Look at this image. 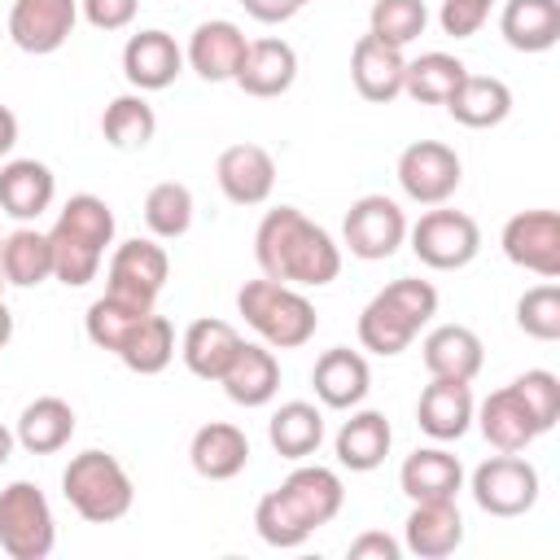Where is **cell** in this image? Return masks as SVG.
<instances>
[{"label": "cell", "instance_id": "1", "mask_svg": "<svg viewBox=\"0 0 560 560\" xmlns=\"http://www.w3.org/2000/svg\"><path fill=\"white\" fill-rule=\"evenodd\" d=\"M254 258L262 276L293 289H324L341 271V245L298 206H276L262 214L254 232Z\"/></svg>", "mask_w": 560, "mask_h": 560}, {"label": "cell", "instance_id": "2", "mask_svg": "<svg viewBox=\"0 0 560 560\" xmlns=\"http://www.w3.org/2000/svg\"><path fill=\"white\" fill-rule=\"evenodd\" d=\"M48 245H52V276L66 284V289H83L88 280H96L101 271V258L105 249L114 245V210L105 197L96 192H74L52 232H48Z\"/></svg>", "mask_w": 560, "mask_h": 560}, {"label": "cell", "instance_id": "3", "mask_svg": "<svg viewBox=\"0 0 560 560\" xmlns=\"http://www.w3.org/2000/svg\"><path fill=\"white\" fill-rule=\"evenodd\" d=\"M438 315V289L429 280H416V276H402V280H389L363 311H359V341L363 350L372 354H402L420 328Z\"/></svg>", "mask_w": 560, "mask_h": 560}, {"label": "cell", "instance_id": "4", "mask_svg": "<svg viewBox=\"0 0 560 560\" xmlns=\"http://www.w3.org/2000/svg\"><path fill=\"white\" fill-rule=\"evenodd\" d=\"M236 311L245 315V324L271 346V350H298L315 337L319 315L311 306V298L293 284H280L271 276L262 280H245L236 293Z\"/></svg>", "mask_w": 560, "mask_h": 560}, {"label": "cell", "instance_id": "5", "mask_svg": "<svg viewBox=\"0 0 560 560\" xmlns=\"http://www.w3.org/2000/svg\"><path fill=\"white\" fill-rule=\"evenodd\" d=\"M61 494L66 503L92 521V525H109V521H122L136 503V486L127 477V468L118 464V455L109 451H79L66 472H61Z\"/></svg>", "mask_w": 560, "mask_h": 560}, {"label": "cell", "instance_id": "6", "mask_svg": "<svg viewBox=\"0 0 560 560\" xmlns=\"http://www.w3.org/2000/svg\"><path fill=\"white\" fill-rule=\"evenodd\" d=\"M57 542V521L35 481H9L0 490V547L13 560H44Z\"/></svg>", "mask_w": 560, "mask_h": 560}, {"label": "cell", "instance_id": "7", "mask_svg": "<svg viewBox=\"0 0 560 560\" xmlns=\"http://www.w3.org/2000/svg\"><path fill=\"white\" fill-rule=\"evenodd\" d=\"M407 236H411V254L424 267H433V271H459V267H468L481 254V228H477V219L464 214V210H446V206L424 210L407 228Z\"/></svg>", "mask_w": 560, "mask_h": 560}, {"label": "cell", "instance_id": "8", "mask_svg": "<svg viewBox=\"0 0 560 560\" xmlns=\"http://www.w3.org/2000/svg\"><path fill=\"white\" fill-rule=\"evenodd\" d=\"M472 499L490 516H525L538 503V468L521 451H499L472 468Z\"/></svg>", "mask_w": 560, "mask_h": 560}, {"label": "cell", "instance_id": "9", "mask_svg": "<svg viewBox=\"0 0 560 560\" xmlns=\"http://www.w3.org/2000/svg\"><path fill=\"white\" fill-rule=\"evenodd\" d=\"M341 241H346V249L354 258L381 262L407 241V214H402V206L394 197L368 192V197L350 201V210L341 219Z\"/></svg>", "mask_w": 560, "mask_h": 560}, {"label": "cell", "instance_id": "10", "mask_svg": "<svg viewBox=\"0 0 560 560\" xmlns=\"http://www.w3.org/2000/svg\"><path fill=\"white\" fill-rule=\"evenodd\" d=\"M459 179H464L459 153L442 140H416L398 153V188L416 206H442L446 197H455Z\"/></svg>", "mask_w": 560, "mask_h": 560}, {"label": "cell", "instance_id": "11", "mask_svg": "<svg viewBox=\"0 0 560 560\" xmlns=\"http://www.w3.org/2000/svg\"><path fill=\"white\" fill-rule=\"evenodd\" d=\"M503 254L508 262L556 280L560 276V214L556 210H521L503 223Z\"/></svg>", "mask_w": 560, "mask_h": 560}, {"label": "cell", "instance_id": "12", "mask_svg": "<svg viewBox=\"0 0 560 560\" xmlns=\"http://www.w3.org/2000/svg\"><path fill=\"white\" fill-rule=\"evenodd\" d=\"M166 276H171V258L158 241H122L114 254H109V267H105V289L109 293H122V298H136V302H158V293L166 289Z\"/></svg>", "mask_w": 560, "mask_h": 560}, {"label": "cell", "instance_id": "13", "mask_svg": "<svg viewBox=\"0 0 560 560\" xmlns=\"http://www.w3.org/2000/svg\"><path fill=\"white\" fill-rule=\"evenodd\" d=\"M74 22H79V0H13L9 39L31 57H48L74 35Z\"/></svg>", "mask_w": 560, "mask_h": 560}, {"label": "cell", "instance_id": "14", "mask_svg": "<svg viewBox=\"0 0 560 560\" xmlns=\"http://www.w3.org/2000/svg\"><path fill=\"white\" fill-rule=\"evenodd\" d=\"M184 70V48L175 44V35L166 31H136L122 44V74L136 92H162L179 79Z\"/></svg>", "mask_w": 560, "mask_h": 560}, {"label": "cell", "instance_id": "15", "mask_svg": "<svg viewBox=\"0 0 560 560\" xmlns=\"http://www.w3.org/2000/svg\"><path fill=\"white\" fill-rule=\"evenodd\" d=\"M214 179L232 206H262L276 188V158L262 144H228L214 162Z\"/></svg>", "mask_w": 560, "mask_h": 560}, {"label": "cell", "instance_id": "16", "mask_svg": "<svg viewBox=\"0 0 560 560\" xmlns=\"http://www.w3.org/2000/svg\"><path fill=\"white\" fill-rule=\"evenodd\" d=\"M280 494H284V503L298 512V521L315 534L319 525H328L337 512H341V503H346V486H341V477L332 472V468H324V464H302L298 459V468L276 486Z\"/></svg>", "mask_w": 560, "mask_h": 560}, {"label": "cell", "instance_id": "17", "mask_svg": "<svg viewBox=\"0 0 560 560\" xmlns=\"http://www.w3.org/2000/svg\"><path fill=\"white\" fill-rule=\"evenodd\" d=\"M245 48H249V39H245V31H241L236 22L210 18V22H201V26L188 35L184 61H188L206 83H228V79H236L241 61H245Z\"/></svg>", "mask_w": 560, "mask_h": 560}, {"label": "cell", "instance_id": "18", "mask_svg": "<svg viewBox=\"0 0 560 560\" xmlns=\"http://www.w3.org/2000/svg\"><path fill=\"white\" fill-rule=\"evenodd\" d=\"M311 385H315V398H319L324 407L350 411V407H359V402L368 398V389H372V368H368V359H363L359 350L332 346V350H324V354L315 359Z\"/></svg>", "mask_w": 560, "mask_h": 560}, {"label": "cell", "instance_id": "19", "mask_svg": "<svg viewBox=\"0 0 560 560\" xmlns=\"http://www.w3.org/2000/svg\"><path fill=\"white\" fill-rule=\"evenodd\" d=\"M402 74H407V57L402 48L376 39V35H359L350 48V79L359 88L363 101L372 105H389L402 92Z\"/></svg>", "mask_w": 560, "mask_h": 560}, {"label": "cell", "instance_id": "20", "mask_svg": "<svg viewBox=\"0 0 560 560\" xmlns=\"http://www.w3.org/2000/svg\"><path fill=\"white\" fill-rule=\"evenodd\" d=\"M223 394L236 407H267L280 389V359L267 341H241V350L232 354L228 372L219 376Z\"/></svg>", "mask_w": 560, "mask_h": 560}, {"label": "cell", "instance_id": "21", "mask_svg": "<svg viewBox=\"0 0 560 560\" xmlns=\"http://www.w3.org/2000/svg\"><path fill=\"white\" fill-rule=\"evenodd\" d=\"M472 411H477V402H472L468 381L433 376V381L420 389V398H416V424H420L433 442H455V438H464L468 424H472Z\"/></svg>", "mask_w": 560, "mask_h": 560}, {"label": "cell", "instance_id": "22", "mask_svg": "<svg viewBox=\"0 0 560 560\" xmlns=\"http://www.w3.org/2000/svg\"><path fill=\"white\" fill-rule=\"evenodd\" d=\"M402 542L411 556L420 560H442L464 542V516L455 508V499H420L407 512L402 525Z\"/></svg>", "mask_w": 560, "mask_h": 560}, {"label": "cell", "instance_id": "23", "mask_svg": "<svg viewBox=\"0 0 560 560\" xmlns=\"http://www.w3.org/2000/svg\"><path fill=\"white\" fill-rule=\"evenodd\" d=\"M293 79H298V52H293V44L267 35V39H249L245 61H241V70H236L232 83L245 96L267 101V96H284L293 88Z\"/></svg>", "mask_w": 560, "mask_h": 560}, {"label": "cell", "instance_id": "24", "mask_svg": "<svg viewBox=\"0 0 560 560\" xmlns=\"http://www.w3.org/2000/svg\"><path fill=\"white\" fill-rule=\"evenodd\" d=\"M57 197V175L35 158H13L0 166V210L18 223L39 219Z\"/></svg>", "mask_w": 560, "mask_h": 560}, {"label": "cell", "instance_id": "25", "mask_svg": "<svg viewBox=\"0 0 560 560\" xmlns=\"http://www.w3.org/2000/svg\"><path fill=\"white\" fill-rule=\"evenodd\" d=\"M389 446H394V429H389V420H385L381 411H372V407H363V411L350 407V420H341V429H337V438H332L337 464L350 468V472H372V468H381L385 455H389Z\"/></svg>", "mask_w": 560, "mask_h": 560}, {"label": "cell", "instance_id": "26", "mask_svg": "<svg viewBox=\"0 0 560 560\" xmlns=\"http://www.w3.org/2000/svg\"><path fill=\"white\" fill-rule=\"evenodd\" d=\"M188 459L206 481H232L249 464V438H245V429H236L228 420H210L192 433Z\"/></svg>", "mask_w": 560, "mask_h": 560}, {"label": "cell", "instance_id": "27", "mask_svg": "<svg viewBox=\"0 0 560 560\" xmlns=\"http://www.w3.org/2000/svg\"><path fill=\"white\" fill-rule=\"evenodd\" d=\"M424 368L429 376H446V381H472L486 363V346L472 328L464 324H438L424 341H420Z\"/></svg>", "mask_w": 560, "mask_h": 560}, {"label": "cell", "instance_id": "28", "mask_svg": "<svg viewBox=\"0 0 560 560\" xmlns=\"http://www.w3.org/2000/svg\"><path fill=\"white\" fill-rule=\"evenodd\" d=\"M398 486H402V494L411 503H420V499H455L464 490V464L442 446H420V451H411L402 459Z\"/></svg>", "mask_w": 560, "mask_h": 560}, {"label": "cell", "instance_id": "29", "mask_svg": "<svg viewBox=\"0 0 560 560\" xmlns=\"http://www.w3.org/2000/svg\"><path fill=\"white\" fill-rule=\"evenodd\" d=\"M241 350V332L228 324V319H192L184 328V341H179V354H184V368L201 381H219L232 363V354Z\"/></svg>", "mask_w": 560, "mask_h": 560}, {"label": "cell", "instance_id": "30", "mask_svg": "<svg viewBox=\"0 0 560 560\" xmlns=\"http://www.w3.org/2000/svg\"><path fill=\"white\" fill-rule=\"evenodd\" d=\"M446 109L459 127H499L508 114H512V88L494 74H464L455 83V92L446 96Z\"/></svg>", "mask_w": 560, "mask_h": 560}, {"label": "cell", "instance_id": "31", "mask_svg": "<svg viewBox=\"0 0 560 560\" xmlns=\"http://www.w3.org/2000/svg\"><path fill=\"white\" fill-rule=\"evenodd\" d=\"M472 420L481 424V433H486V442H490L494 451H525L534 438H542L538 424H534V416H529V407L521 402V394H516L512 385L494 389V394L472 411Z\"/></svg>", "mask_w": 560, "mask_h": 560}, {"label": "cell", "instance_id": "32", "mask_svg": "<svg viewBox=\"0 0 560 560\" xmlns=\"http://www.w3.org/2000/svg\"><path fill=\"white\" fill-rule=\"evenodd\" d=\"M18 446L31 455H52L74 438V407L57 394H39L35 402L22 407L18 429H13Z\"/></svg>", "mask_w": 560, "mask_h": 560}, {"label": "cell", "instance_id": "33", "mask_svg": "<svg viewBox=\"0 0 560 560\" xmlns=\"http://www.w3.org/2000/svg\"><path fill=\"white\" fill-rule=\"evenodd\" d=\"M499 31L516 52H547L560 39V0H508Z\"/></svg>", "mask_w": 560, "mask_h": 560}, {"label": "cell", "instance_id": "34", "mask_svg": "<svg viewBox=\"0 0 560 560\" xmlns=\"http://www.w3.org/2000/svg\"><path fill=\"white\" fill-rule=\"evenodd\" d=\"M267 442H271L276 455H284L293 464L315 455L319 442H324V411L315 402H302V398L280 402L271 411V420H267Z\"/></svg>", "mask_w": 560, "mask_h": 560}, {"label": "cell", "instance_id": "35", "mask_svg": "<svg viewBox=\"0 0 560 560\" xmlns=\"http://www.w3.org/2000/svg\"><path fill=\"white\" fill-rule=\"evenodd\" d=\"M149 311H153L149 302H136V298H122V293H109V289H105V293L88 306V315H83L88 341H92L96 350L118 354V350H122V341L131 337V328H136Z\"/></svg>", "mask_w": 560, "mask_h": 560}, {"label": "cell", "instance_id": "36", "mask_svg": "<svg viewBox=\"0 0 560 560\" xmlns=\"http://www.w3.org/2000/svg\"><path fill=\"white\" fill-rule=\"evenodd\" d=\"M0 271L9 284L18 289H35L52 276V245H48V232H35V228H18L0 241Z\"/></svg>", "mask_w": 560, "mask_h": 560}, {"label": "cell", "instance_id": "37", "mask_svg": "<svg viewBox=\"0 0 560 560\" xmlns=\"http://www.w3.org/2000/svg\"><path fill=\"white\" fill-rule=\"evenodd\" d=\"M153 131H158V114H153V105L144 101V92L114 96V101L105 105V114H101V136H105L109 149H122V153L144 149V144L153 140Z\"/></svg>", "mask_w": 560, "mask_h": 560}, {"label": "cell", "instance_id": "38", "mask_svg": "<svg viewBox=\"0 0 560 560\" xmlns=\"http://www.w3.org/2000/svg\"><path fill=\"white\" fill-rule=\"evenodd\" d=\"M118 359H122L136 376H158V372L175 359V328H171V319L158 315V311H149V315L131 328V337L122 341Z\"/></svg>", "mask_w": 560, "mask_h": 560}, {"label": "cell", "instance_id": "39", "mask_svg": "<svg viewBox=\"0 0 560 560\" xmlns=\"http://www.w3.org/2000/svg\"><path fill=\"white\" fill-rule=\"evenodd\" d=\"M468 74V66L451 52H420L416 61H407L402 74V92L420 105H446V96L455 92V83Z\"/></svg>", "mask_w": 560, "mask_h": 560}, {"label": "cell", "instance_id": "40", "mask_svg": "<svg viewBox=\"0 0 560 560\" xmlns=\"http://www.w3.org/2000/svg\"><path fill=\"white\" fill-rule=\"evenodd\" d=\"M144 223L158 241H179L192 228V192L179 179H162L144 197Z\"/></svg>", "mask_w": 560, "mask_h": 560}, {"label": "cell", "instance_id": "41", "mask_svg": "<svg viewBox=\"0 0 560 560\" xmlns=\"http://www.w3.org/2000/svg\"><path fill=\"white\" fill-rule=\"evenodd\" d=\"M429 26V9L424 0H372V13H368V35L394 44V48H407L411 39H420Z\"/></svg>", "mask_w": 560, "mask_h": 560}, {"label": "cell", "instance_id": "42", "mask_svg": "<svg viewBox=\"0 0 560 560\" xmlns=\"http://www.w3.org/2000/svg\"><path fill=\"white\" fill-rule=\"evenodd\" d=\"M254 529H258V538H262L267 547H280V551L302 547V542L311 538V529L298 521V512L284 503L280 490H271V494L258 499V508H254Z\"/></svg>", "mask_w": 560, "mask_h": 560}, {"label": "cell", "instance_id": "43", "mask_svg": "<svg viewBox=\"0 0 560 560\" xmlns=\"http://www.w3.org/2000/svg\"><path fill=\"white\" fill-rule=\"evenodd\" d=\"M516 328L534 341H556L560 337V284H534L516 302Z\"/></svg>", "mask_w": 560, "mask_h": 560}, {"label": "cell", "instance_id": "44", "mask_svg": "<svg viewBox=\"0 0 560 560\" xmlns=\"http://www.w3.org/2000/svg\"><path fill=\"white\" fill-rule=\"evenodd\" d=\"M512 389H516L521 402L529 407L538 433L556 429V420H560V376H556V372H547V368H529V372H521V376L512 381Z\"/></svg>", "mask_w": 560, "mask_h": 560}, {"label": "cell", "instance_id": "45", "mask_svg": "<svg viewBox=\"0 0 560 560\" xmlns=\"http://www.w3.org/2000/svg\"><path fill=\"white\" fill-rule=\"evenodd\" d=\"M486 18H490V4L486 0H442V9H438V22H442V31L451 39L477 35L486 26Z\"/></svg>", "mask_w": 560, "mask_h": 560}, {"label": "cell", "instance_id": "46", "mask_svg": "<svg viewBox=\"0 0 560 560\" xmlns=\"http://www.w3.org/2000/svg\"><path fill=\"white\" fill-rule=\"evenodd\" d=\"M140 0H79V13L96 26V31H122L131 26Z\"/></svg>", "mask_w": 560, "mask_h": 560}, {"label": "cell", "instance_id": "47", "mask_svg": "<svg viewBox=\"0 0 560 560\" xmlns=\"http://www.w3.org/2000/svg\"><path fill=\"white\" fill-rule=\"evenodd\" d=\"M398 556H402V547L381 529H368L350 542V560H398Z\"/></svg>", "mask_w": 560, "mask_h": 560}, {"label": "cell", "instance_id": "48", "mask_svg": "<svg viewBox=\"0 0 560 560\" xmlns=\"http://www.w3.org/2000/svg\"><path fill=\"white\" fill-rule=\"evenodd\" d=\"M241 9H245L254 22L276 26V22H289V18L302 9V0H241Z\"/></svg>", "mask_w": 560, "mask_h": 560}, {"label": "cell", "instance_id": "49", "mask_svg": "<svg viewBox=\"0 0 560 560\" xmlns=\"http://www.w3.org/2000/svg\"><path fill=\"white\" fill-rule=\"evenodd\" d=\"M13 144H18V114L9 105H0V158H9Z\"/></svg>", "mask_w": 560, "mask_h": 560}, {"label": "cell", "instance_id": "50", "mask_svg": "<svg viewBox=\"0 0 560 560\" xmlns=\"http://www.w3.org/2000/svg\"><path fill=\"white\" fill-rule=\"evenodd\" d=\"M13 341V315H9V306H4V298H0V350Z\"/></svg>", "mask_w": 560, "mask_h": 560}, {"label": "cell", "instance_id": "51", "mask_svg": "<svg viewBox=\"0 0 560 560\" xmlns=\"http://www.w3.org/2000/svg\"><path fill=\"white\" fill-rule=\"evenodd\" d=\"M13 442H18V438H13V429H4V424H0V468H4V464H9V455H13Z\"/></svg>", "mask_w": 560, "mask_h": 560}, {"label": "cell", "instance_id": "52", "mask_svg": "<svg viewBox=\"0 0 560 560\" xmlns=\"http://www.w3.org/2000/svg\"><path fill=\"white\" fill-rule=\"evenodd\" d=\"M4 284H9V280H4V271H0V293H4Z\"/></svg>", "mask_w": 560, "mask_h": 560}, {"label": "cell", "instance_id": "53", "mask_svg": "<svg viewBox=\"0 0 560 560\" xmlns=\"http://www.w3.org/2000/svg\"><path fill=\"white\" fill-rule=\"evenodd\" d=\"M306 4H311V0H302V9H306Z\"/></svg>", "mask_w": 560, "mask_h": 560}, {"label": "cell", "instance_id": "54", "mask_svg": "<svg viewBox=\"0 0 560 560\" xmlns=\"http://www.w3.org/2000/svg\"><path fill=\"white\" fill-rule=\"evenodd\" d=\"M486 4H494V0H486Z\"/></svg>", "mask_w": 560, "mask_h": 560}, {"label": "cell", "instance_id": "55", "mask_svg": "<svg viewBox=\"0 0 560 560\" xmlns=\"http://www.w3.org/2000/svg\"><path fill=\"white\" fill-rule=\"evenodd\" d=\"M0 241H4V236H0Z\"/></svg>", "mask_w": 560, "mask_h": 560}]
</instances>
